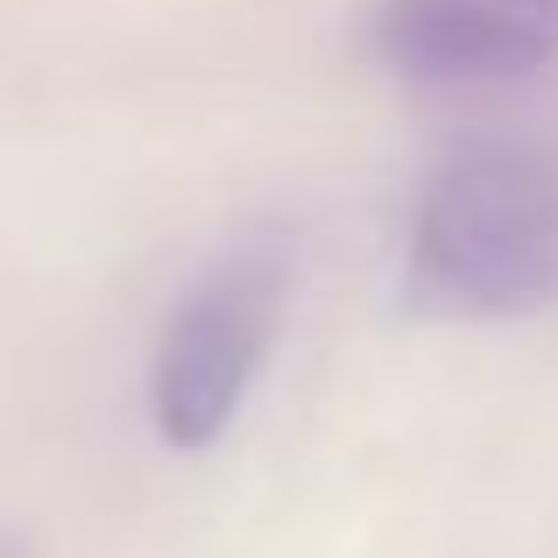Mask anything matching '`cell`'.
I'll return each instance as SVG.
<instances>
[{"instance_id": "6da1fadb", "label": "cell", "mask_w": 558, "mask_h": 558, "mask_svg": "<svg viewBox=\"0 0 558 558\" xmlns=\"http://www.w3.org/2000/svg\"><path fill=\"white\" fill-rule=\"evenodd\" d=\"M403 304L438 326H509L558 304V149L488 135L452 149L403 219Z\"/></svg>"}, {"instance_id": "7a4b0ae2", "label": "cell", "mask_w": 558, "mask_h": 558, "mask_svg": "<svg viewBox=\"0 0 558 558\" xmlns=\"http://www.w3.org/2000/svg\"><path fill=\"white\" fill-rule=\"evenodd\" d=\"M290 312V247L276 233L227 241L178 290L149 347V424L170 452H205L233 432L269 368Z\"/></svg>"}, {"instance_id": "3957f363", "label": "cell", "mask_w": 558, "mask_h": 558, "mask_svg": "<svg viewBox=\"0 0 558 558\" xmlns=\"http://www.w3.org/2000/svg\"><path fill=\"white\" fill-rule=\"evenodd\" d=\"M361 36L403 85H517L558 64V0H368Z\"/></svg>"}, {"instance_id": "277c9868", "label": "cell", "mask_w": 558, "mask_h": 558, "mask_svg": "<svg viewBox=\"0 0 558 558\" xmlns=\"http://www.w3.org/2000/svg\"><path fill=\"white\" fill-rule=\"evenodd\" d=\"M0 558H22V545H14V537H8V531H0Z\"/></svg>"}]
</instances>
